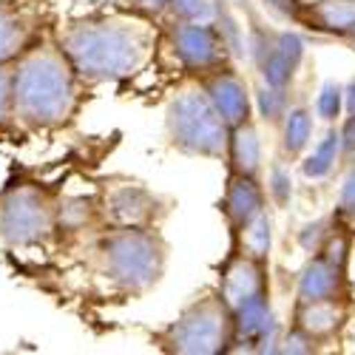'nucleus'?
<instances>
[{"instance_id":"nucleus-22","label":"nucleus","mask_w":355,"mask_h":355,"mask_svg":"<svg viewBox=\"0 0 355 355\" xmlns=\"http://www.w3.org/2000/svg\"><path fill=\"white\" fill-rule=\"evenodd\" d=\"M97 216V202L92 199H66L57 205V230L77 233Z\"/></svg>"},{"instance_id":"nucleus-8","label":"nucleus","mask_w":355,"mask_h":355,"mask_svg":"<svg viewBox=\"0 0 355 355\" xmlns=\"http://www.w3.org/2000/svg\"><path fill=\"white\" fill-rule=\"evenodd\" d=\"M168 43L180 66L196 77L208 74L230 60V51L214 23H185L173 20L168 26Z\"/></svg>"},{"instance_id":"nucleus-2","label":"nucleus","mask_w":355,"mask_h":355,"mask_svg":"<svg viewBox=\"0 0 355 355\" xmlns=\"http://www.w3.org/2000/svg\"><path fill=\"white\" fill-rule=\"evenodd\" d=\"M83 83L54 37H37L12 63V125L57 131L74 123Z\"/></svg>"},{"instance_id":"nucleus-7","label":"nucleus","mask_w":355,"mask_h":355,"mask_svg":"<svg viewBox=\"0 0 355 355\" xmlns=\"http://www.w3.org/2000/svg\"><path fill=\"white\" fill-rule=\"evenodd\" d=\"M162 216V202L145 185L131 180L105 182L97 199V219L108 227H154Z\"/></svg>"},{"instance_id":"nucleus-37","label":"nucleus","mask_w":355,"mask_h":355,"mask_svg":"<svg viewBox=\"0 0 355 355\" xmlns=\"http://www.w3.org/2000/svg\"><path fill=\"white\" fill-rule=\"evenodd\" d=\"M344 330H349V344H352V349H355V321H347Z\"/></svg>"},{"instance_id":"nucleus-19","label":"nucleus","mask_w":355,"mask_h":355,"mask_svg":"<svg viewBox=\"0 0 355 355\" xmlns=\"http://www.w3.org/2000/svg\"><path fill=\"white\" fill-rule=\"evenodd\" d=\"M313 139V111L307 105H287L282 114V151L295 159L307 151Z\"/></svg>"},{"instance_id":"nucleus-10","label":"nucleus","mask_w":355,"mask_h":355,"mask_svg":"<svg viewBox=\"0 0 355 355\" xmlns=\"http://www.w3.org/2000/svg\"><path fill=\"white\" fill-rule=\"evenodd\" d=\"M196 83L202 85L205 97L211 100V105L216 108V114L225 120L227 128L250 120V111H253L250 88H248L245 77L236 69H230L225 63V66H219V69H214L208 74H202Z\"/></svg>"},{"instance_id":"nucleus-31","label":"nucleus","mask_w":355,"mask_h":355,"mask_svg":"<svg viewBox=\"0 0 355 355\" xmlns=\"http://www.w3.org/2000/svg\"><path fill=\"white\" fill-rule=\"evenodd\" d=\"M352 205H355V162H349L347 173L341 176V185H338V208H336V211L352 208Z\"/></svg>"},{"instance_id":"nucleus-29","label":"nucleus","mask_w":355,"mask_h":355,"mask_svg":"<svg viewBox=\"0 0 355 355\" xmlns=\"http://www.w3.org/2000/svg\"><path fill=\"white\" fill-rule=\"evenodd\" d=\"M315 349H318V344L313 338H307L304 333H299L295 327H290V333L279 336V344H276V352H290V355H310Z\"/></svg>"},{"instance_id":"nucleus-17","label":"nucleus","mask_w":355,"mask_h":355,"mask_svg":"<svg viewBox=\"0 0 355 355\" xmlns=\"http://www.w3.org/2000/svg\"><path fill=\"white\" fill-rule=\"evenodd\" d=\"M225 159L230 165V173H245V176L261 173V137H259L253 116L227 131Z\"/></svg>"},{"instance_id":"nucleus-38","label":"nucleus","mask_w":355,"mask_h":355,"mask_svg":"<svg viewBox=\"0 0 355 355\" xmlns=\"http://www.w3.org/2000/svg\"><path fill=\"white\" fill-rule=\"evenodd\" d=\"M344 40H347V43H349V49H352V51H355V28H352V32H349V35H347V37H344Z\"/></svg>"},{"instance_id":"nucleus-15","label":"nucleus","mask_w":355,"mask_h":355,"mask_svg":"<svg viewBox=\"0 0 355 355\" xmlns=\"http://www.w3.org/2000/svg\"><path fill=\"white\" fill-rule=\"evenodd\" d=\"M347 295V273L330 268L321 256H310L307 264L299 270L295 282V302H315V299H338Z\"/></svg>"},{"instance_id":"nucleus-25","label":"nucleus","mask_w":355,"mask_h":355,"mask_svg":"<svg viewBox=\"0 0 355 355\" xmlns=\"http://www.w3.org/2000/svg\"><path fill=\"white\" fill-rule=\"evenodd\" d=\"M268 193L279 208H287L290 199H293V176H290V168L284 162H273L270 165V173H268Z\"/></svg>"},{"instance_id":"nucleus-33","label":"nucleus","mask_w":355,"mask_h":355,"mask_svg":"<svg viewBox=\"0 0 355 355\" xmlns=\"http://www.w3.org/2000/svg\"><path fill=\"white\" fill-rule=\"evenodd\" d=\"M338 134H341V157H349L355 151V114L347 116L344 125L338 128Z\"/></svg>"},{"instance_id":"nucleus-11","label":"nucleus","mask_w":355,"mask_h":355,"mask_svg":"<svg viewBox=\"0 0 355 355\" xmlns=\"http://www.w3.org/2000/svg\"><path fill=\"white\" fill-rule=\"evenodd\" d=\"M349 321L347 295L338 299H315V302H295L293 307V327L313 338L315 344H327L344 333Z\"/></svg>"},{"instance_id":"nucleus-21","label":"nucleus","mask_w":355,"mask_h":355,"mask_svg":"<svg viewBox=\"0 0 355 355\" xmlns=\"http://www.w3.org/2000/svg\"><path fill=\"white\" fill-rule=\"evenodd\" d=\"M349 253H352V233H349L344 225H338L336 216H333V227H330L327 236H324V242H321V248H318L315 256H321V259L327 261L330 268H336L338 273H347V268H349Z\"/></svg>"},{"instance_id":"nucleus-28","label":"nucleus","mask_w":355,"mask_h":355,"mask_svg":"<svg viewBox=\"0 0 355 355\" xmlns=\"http://www.w3.org/2000/svg\"><path fill=\"white\" fill-rule=\"evenodd\" d=\"M330 227H333V216L330 219H315V222H307L302 230H299V245L313 256V253H318V248H321V242H324V236L330 233Z\"/></svg>"},{"instance_id":"nucleus-12","label":"nucleus","mask_w":355,"mask_h":355,"mask_svg":"<svg viewBox=\"0 0 355 355\" xmlns=\"http://www.w3.org/2000/svg\"><path fill=\"white\" fill-rule=\"evenodd\" d=\"M219 208L225 214V222H227L230 233H236L242 225H248L256 214H261L264 208H268V193H264L259 176L230 173Z\"/></svg>"},{"instance_id":"nucleus-16","label":"nucleus","mask_w":355,"mask_h":355,"mask_svg":"<svg viewBox=\"0 0 355 355\" xmlns=\"http://www.w3.org/2000/svg\"><path fill=\"white\" fill-rule=\"evenodd\" d=\"M302 23L318 35L344 40L355 28V0H315V3H304Z\"/></svg>"},{"instance_id":"nucleus-30","label":"nucleus","mask_w":355,"mask_h":355,"mask_svg":"<svg viewBox=\"0 0 355 355\" xmlns=\"http://www.w3.org/2000/svg\"><path fill=\"white\" fill-rule=\"evenodd\" d=\"M261 3H264V9L273 12V15L282 17V20L302 23V12H304L302 0H261Z\"/></svg>"},{"instance_id":"nucleus-14","label":"nucleus","mask_w":355,"mask_h":355,"mask_svg":"<svg viewBox=\"0 0 355 355\" xmlns=\"http://www.w3.org/2000/svg\"><path fill=\"white\" fill-rule=\"evenodd\" d=\"M37 40V20L26 6L0 0V63H15Z\"/></svg>"},{"instance_id":"nucleus-35","label":"nucleus","mask_w":355,"mask_h":355,"mask_svg":"<svg viewBox=\"0 0 355 355\" xmlns=\"http://www.w3.org/2000/svg\"><path fill=\"white\" fill-rule=\"evenodd\" d=\"M333 216H336L338 225H344V227L355 236V205H352V208H344V211H336Z\"/></svg>"},{"instance_id":"nucleus-36","label":"nucleus","mask_w":355,"mask_h":355,"mask_svg":"<svg viewBox=\"0 0 355 355\" xmlns=\"http://www.w3.org/2000/svg\"><path fill=\"white\" fill-rule=\"evenodd\" d=\"M341 88H344V111L355 114V80L349 85H341Z\"/></svg>"},{"instance_id":"nucleus-18","label":"nucleus","mask_w":355,"mask_h":355,"mask_svg":"<svg viewBox=\"0 0 355 355\" xmlns=\"http://www.w3.org/2000/svg\"><path fill=\"white\" fill-rule=\"evenodd\" d=\"M233 248L242 250L259 261H270V248H273V219L264 208L261 214H256L248 225H242L236 233H230Z\"/></svg>"},{"instance_id":"nucleus-3","label":"nucleus","mask_w":355,"mask_h":355,"mask_svg":"<svg viewBox=\"0 0 355 355\" xmlns=\"http://www.w3.org/2000/svg\"><path fill=\"white\" fill-rule=\"evenodd\" d=\"M168 264V245L154 227H111L94 245V270L111 290L125 295L151 293Z\"/></svg>"},{"instance_id":"nucleus-1","label":"nucleus","mask_w":355,"mask_h":355,"mask_svg":"<svg viewBox=\"0 0 355 355\" xmlns=\"http://www.w3.org/2000/svg\"><path fill=\"white\" fill-rule=\"evenodd\" d=\"M57 46L83 85L137 77L157 54V28L142 15H88L57 28Z\"/></svg>"},{"instance_id":"nucleus-20","label":"nucleus","mask_w":355,"mask_h":355,"mask_svg":"<svg viewBox=\"0 0 355 355\" xmlns=\"http://www.w3.org/2000/svg\"><path fill=\"white\" fill-rule=\"evenodd\" d=\"M338 159H341V134H338V128H330L324 134V139L315 142L307 159L302 162L304 180H324V176H330V171L336 168Z\"/></svg>"},{"instance_id":"nucleus-26","label":"nucleus","mask_w":355,"mask_h":355,"mask_svg":"<svg viewBox=\"0 0 355 355\" xmlns=\"http://www.w3.org/2000/svg\"><path fill=\"white\" fill-rule=\"evenodd\" d=\"M259 114L268 123H279L282 114L287 111V88H273V85H261L256 92Z\"/></svg>"},{"instance_id":"nucleus-9","label":"nucleus","mask_w":355,"mask_h":355,"mask_svg":"<svg viewBox=\"0 0 355 355\" xmlns=\"http://www.w3.org/2000/svg\"><path fill=\"white\" fill-rule=\"evenodd\" d=\"M216 295L225 302V307L233 313L259 295H270V276H268V261H259L242 250L230 248L227 261L222 264L219 290Z\"/></svg>"},{"instance_id":"nucleus-34","label":"nucleus","mask_w":355,"mask_h":355,"mask_svg":"<svg viewBox=\"0 0 355 355\" xmlns=\"http://www.w3.org/2000/svg\"><path fill=\"white\" fill-rule=\"evenodd\" d=\"M83 6H94V9H128V0H74Z\"/></svg>"},{"instance_id":"nucleus-4","label":"nucleus","mask_w":355,"mask_h":355,"mask_svg":"<svg viewBox=\"0 0 355 355\" xmlns=\"http://www.w3.org/2000/svg\"><path fill=\"white\" fill-rule=\"evenodd\" d=\"M165 131L171 145L188 157L225 159L227 125L205 97L199 83L180 85L165 105Z\"/></svg>"},{"instance_id":"nucleus-13","label":"nucleus","mask_w":355,"mask_h":355,"mask_svg":"<svg viewBox=\"0 0 355 355\" xmlns=\"http://www.w3.org/2000/svg\"><path fill=\"white\" fill-rule=\"evenodd\" d=\"M304 60V40L295 35V32H276L273 35V46L270 51L259 60V71L264 85H273V88H290L295 71H299Z\"/></svg>"},{"instance_id":"nucleus-5","label":"nucleus","mask_w":355,"mask_h":355,"mask_svg":"<svg viewBox=\"0 0 355 355\" xmlns=\"http://www.w3.org/2000/svg\"><path fill=\"white\" fill-rule=\"evenodd\" d=\"M230 310L216 293H205L159 330L154 341L171 355H219L230 352Z\"/></svg>"},{"instance_id":"nucleus-27","label":"nucleus","mask_w":355,"mask_h":355,"mask_svg":"<svg viewBox=\"0 0 355 355\" xmlns=\"http://www.w3.org/2000/svg\"><path fill=\"white\" fill-rule=\"evenodd\" d=\"M12 125V63H0V131Z\"/></svg>"},{"instance_id":"nucleus-23","label":"nucleus","mask_w":355,"mask_h":355,"mask_svg":"<svg viewBox=\"0 0 355 355\" xmlns=\"http://www.w3.org/2000/svg\"><path fill=\"white\" fill-rule=\"evenodd\" d=\"M168 12L173 20L185 23H214L216 0H168Z\"/></svg>"},{"instance_id":"nucleus-6","label":"nucleus","mask_w":355,"mask_h":355,"mask_svg":"<svg viewBox=\"0 0 355 355\" xmlns=\"http://www.w3.org/2000/svg\"><path fill=\"white\" fill-rule=\"evenodd\" d=\"M57 230V202L37 182L17 180L0 193V239L9 248L46 245Z\"/></svg>"},{"instance_id":"nucleus-32","label":"nucleus","mask_w":355,"mask_h":355,"mask_svg":"<svg viewBox=\"0 0 355 355\" xmlns=\"http://www.w3.org/2000/svg\"><path fill=\"white\" fill-rule=\"evenodd\" d=\"M128 9L148 20H157L168 12V0H128Z\"/></svg>"},{"instance_id":"nucleus-24","label":"nucleus","mask_w":355,"mask_h":355,"mask_svg":"<svg viewBox=\"0 0 355 355\" xmlns=\"http://www.w3.org/2000/svg\"><path fill=\"white\" fill-rule=\"evenodd\" d=\"M341 111H344V88L336 80H327L315 97V114L324 123H336L341 116Z\"/></svg>"}]
</instances>
